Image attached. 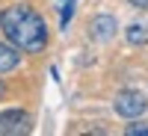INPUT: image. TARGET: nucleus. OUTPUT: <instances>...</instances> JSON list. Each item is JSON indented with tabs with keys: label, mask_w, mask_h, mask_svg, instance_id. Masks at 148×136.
<instances>
[{
	"label": "nucleus",
	"mask_w": 148,
	"mask_h": 136,
	"mask_svg": "<svg viewBox=\"0 0 148 136\" xmlns=\"http://www.w3.org/2000/svg\"><path fill=\"white\" fill-rule=\"evenodd\" d=\"M24 133H30V115L24 109L0 113V136H24Z\"/></svg>",
	"instance_id": "nucleus-2"
},
{
	"label": "nucleus",
	"mask_w": 148,
	"mask_h": 136,
	"mask_svg": "<svg viewBox=\"0 0 148 136\" xmlns=\"http://www.w3.org/2000/svg\"><path fill=\"white\" fill-rule=\"evenodd\" d=\"M127 42L130 44H145L148 42V27H145V24H133V27H127Z\"/></svg>",
	"instance_id": "nucleus-6"
},
{
	"label": "nucleus",
	"mask_w": 148,
	"mask_h": 136,
	"mask_svg": "<svg viewBox=\"0 0 148 136\" xmlns=\"http://www.w3.org/2000/svg\"><path fill=\"white\" fill-rule=\"evenodd\" d=\"M0 98H3V83H0Z\"/></svg>",
	"instance_id": "nucleus-10"
},
{
	"label": "nucleus",
	"mask_w": 148,
	"mask_h": 136,
	"mask_svg": "<svg viewBox=\"0 0 148 136\" xmlns=\"http://www.w3.org/2000/svg\"><path fill=\"white\" fill-rule=\"evenodd\" d=\"M71 9H74V0H62V15H59V24H62V27L71 21Z\"/></svg>",
	"instance_id": "nucleus-8"
},
{
	"label": "nucleus",
	"mask_w": 148,
	"mask_h": 136,
	"mask_svg": "<svg viewBox=\"0 0 148 136\" xmlns=\"http://www.w3.org/2000/svg\"><path fill=\"white\" fill-rule=\"evenodd\" d=\"M133 6H139V9H148V0H130Z\"/></svg>",
	"instance_id": "nucleus-9"
},
{
	"label": "nucleus",
	"mask_w": 148,
	"mask_h": 136,
	"mask_svg": "<svg viewBox=\"0 0 148 136\" xmlns=\"http://www.w3.org/2000/svg\"><path fill=\"white\" fill-rule=\"evenodd\" d=\"M125 133L127 136H148V124H145V121H139V124H127Z\"/></svg>",
	"instance_id": "nucleus-7"
},
{
	"label": "nucleus",
	"mask_w": 148,
	"mask_h": 136,
	"mask_svg": "<svg viewBox=\"0 0 148 136\" xmlns=\"http://www.w3.org/2000/svg\"><path fill=\"white\" fill-rule=\"evenodd\" d=\"M113 33H116V18H113V15H98V18L92 21V39H95V42L113 39Z\"/></svg>",
	"instance_id": "nucleus-4"
},
{
	"label": "nucleus",
	"mask_w": 148,
	"mask_h": 136,
	"mask_svg": "<svg viewBox=\"0 0 148 136\" xmlns=\"http://www.w3.org/2000/svg\"><path fill=\"white\" fill-rule=\"evenodd\" d=\"M145 107H148V101H145L142 92H121V95L116 98V113L125 115V118H136V115H142Z\"/></svg>",
	"instance_id": "nucleus-3"
},
{
	"label": "nucleus",
	"mask_w": 148,
	"mask_h": 136,
	"mask_svg": "<svg viewBox=\"0 0 148 136\" xmlns=\"http://www.w3.org/2000/svg\"><path fill=\"white\" fill-rule=\"evenodd\" d=\"M18 51H15V44H0V74H6L18 65Z\"/></svg>",
	"instance_id": "nucleus-5"
},
{
	"label": "nucleus",
	"mask_w": 148,
	"mask_h": 136,
	"mask_svg": "<svg viewBox=\"0 0 148 136\" xmlns=\"http://www.w3.org/2000/svg\"><path fill=\"white\" fill-rule=\"evenodd\" d=\"M0 27H3L6 39L21 47L27 53H39L47 44V27L39 12H33L30 6H9L3 15H0Z\"/></svg>",
	"instance_id": "nucleus-1"
}]
</instances>
